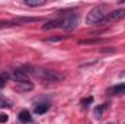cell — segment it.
<instances>
[{
    "instance_id": "cell-8",
    "label": "cell",
    "mask_w": 125,
    "mask_h": 124,
    "mask_svg": "<svg viewBox=\"0 0 125 124\" xmlns=\"http://www.w3.org/2000/svg\"><path fill=\"white\" fill-rule=\"evenodd\" d=\"M18 118H19V121H21V123H31V121H32L31 112H29L28 110H22V111L19 112Z\"/></svg>"
},
{
    "instance_id": "cell-10",
    "label": "cell",
    "mask_w": 125,
    "mask_h": 124,
    "mask_svg": "<svg viewBox=\"0 0 125 124\" xmlns=\"http://www.w3.org/2000/svg\"><path fill=\"white\" fill-rule=\"evenodd\" d=\"M16 89H18V91H21V92H28V91H32V89H33V85H32L31 82H23V83H18Z\"/></svg>"
},
{
    "instance_id": "cell-14",
    "label": "cell",
    "mask_w": 125,
    "mask_h": 124,
    "mask_svg": "<svg viewBox=\"0 0 125 124\" xmlns=\"http://www.w3.org/2000/svg\"><path fill=\"white\" fill-rule=\"evenodd\" d=\"M10 107H12V102L0 93V108H10Z\"/></svg>"
},
{
    "instance_id": "cell-1",
    "label": "cell",
    "mask_w": 125,
    "mask_h": 124,
    "mask_svg": "<svg viewBox=\"0 0 125 124\" xmlns=\"http://www.w3.org/2000/svg\"><path fill=\"white\" fill-rule=\"evenodd\" d=\"M57 21L58 28H62L64 31H71L79 24V13H76L74 10H64L60 18H57Z\"/></svg>"
},
{
    "instance_id": "cell-16",
    "label": "cell",
    "mask_w": 125,
    "mask_h": 124,
    "mask_svg": "<svg viewBox=\"0 0 125 124\" xmlns=\"http://www.w3.org/2000/svg\"><path fill=\"white\" fill-rule=\"evenodd\" d=\"M90 104H93V98L92 96H87V98H83L82 101H80V105L83 107V108H87Z\"/></svg>"
},
{
    "instance_id": "cell-4",
    "label": "cell",
    "mask_w": 125,
    "mask_h": 124,
    "mask_svg": "<svg viewBox=\"0 0 125 124\" xmlns=\"http://www.w3.org/2000/svg\"><path fill=\"white\" fill-rule=\"evenodd\" d=\"M124 18H125V9H115V10L109 12V13L105 16L102 25L112 24V22H118V21H121V19H124Z\"/></svg>"
},
{
    "instance_id": "cell-18",
    "label": "cell",
    "mask_w": 125,
    "mask_h": 124,
    "mask_svg": "<svg viewBox=\"0 0 125 124\" xmlns=\"http://www.w3.org/2000/svg\"><path fill=\"white\" fill-rule=\"evenodd\" d=\"M105 39H83L80 41V44H97V42H103Z\"/></svg>"
},
{
    "instance_id": "cell-12",
    "label": "cell",
    "mask_w": 125,
    "mask_h": 124,
    "mask_svg": "<svg viewBox=\"0 0 125 124\" xmlns=\"http://www.w3.org/2000/svg\"><path fill=\"white\" fill-rule=\"evenodd\" d=\"M9 79H10V74H9L7 72L0 73V89L6 86V83H7V80H9Z\"/></svg>"
},
{
    "instance_id": "cell-3",
    "label": "cell",
    "mask_w": 125,
    "mask_h": 124,
    "mask_svg": "<svg viewBox=\"0 0 125 124\" xmlns=\"http://www.w3.org/2000/svg\"><path fill=\"white\" fill-rule=\"evenodd\" d=\"M105 16H106V13H105V10H103V6H97V7L92 9V10L87 13V16H86V24H87V25H102Z\"/></svg>"
},
{
    "instance_id": "cell-13",
    "label": "cell",
    "mask_w": 125,
    "mask_h": 124,
    "mask_svg": "<svg viewBox=\"0 0 125 124\" xmlns=\"http://www.w3.org/2000/svg\"><path fill=\"white\" fill-rule=\"evenodd\" d=\"M23 3H25L26 6H29V7H38V6L45 4V0H35V1H32V0H25Z\"/></svg>"
},
{
    "instance_id": "cell-15",
    "label": "cell",
    "mask_w": 125,
    "mask_h": 124,
    "mask_svg": "<svg viewBox=\"0 0 125 124\" xmlns=\"http://www.w3.org/2000/svg\"><path fill=\"white\" fill-rule=\"evenodd\" d=\"M18 22H38V21H41V18H26V16H21V18H18L16 19Z\"/></svg>"
},
{
    "instance_id": "cell-20",
    "label": "cell",
    "mask_w": 125,
    "mask_h": 124,
    "mask_svg": "<svg viewBox=\"0 0 125 124\" xmlns=\"http://www.w3.org/2000/svg\"><path fill=\"white\" fill-rule=\"evenodd\" d=\"M60 39H64V37H55V38H48L47 41L50 42V41H60Z\"/></svg>"
},
{
    "instance_id": "cell-5",
    "label": "cell",
    "mask_w": 125,
    "mask_h": 124,
    "mask_svg": "<svg viewBox=\"0 0 125 124\" xmlns=\"http://www.w3.org/2000/svg\"><path fill=\"white\" fill-rule=\"evenodd\" d=\"M10 77H12L15 82H18V83L31 82V80L28 79V73L25 72V69H16V70H13V73L10 74Z\"/></svg>"
},
{
    "instance_id": "cell-11",
    "label": "cell",
    "mask_w": 125,
    "mask_h": 124,
    "mask_svg": "<svg viewBox=\"0 0 125 124\" xmlns=\"http://www.w3.org/2000/svg\"><path fill=\"white\" fill-rule=\"evenodd\" d=\"M54 28H58V21L57 19H52V21H48L42 25V29L44 31H50V29H54Z\"/></svg>"
},
{
    "instance_id": "cell-19",
    "label": "cell",
    "mask_w": 125,
    "mask_h": 124,
    "mask_svg": "<svg viewBox=\"0 0 125 124\" xmlns=\"http://www.w3.org/2000/svg\"><path fill=\"white\" fill-rule=\"evenodd\" d=\"M9 121V115L7 114H0V123H7Z\"/></svg>"
},
{
    "instance_id": "cell-7",
    "label": "cell",
    "mask_w": 125,
    "mask_h": 124,
    "mask_svg": "<svg viewBox=\"0 0 125 124\" xmlns=\"http://www.w3.org/2000/svg\"><path fill=\"white\" fill-rule=\"evenodd\" d=\"M108 93L111 95H125V83H118L108 89Z\"/></svg>"
},
{
    "instance_id": "cell-2",
    "label": "cell",
    "mask_w": 125,
    "mask_h": 124,
    "mask_svg": "<svg viewBox=\"0 0 125 124\" xmlns=\"http://www.w3.org/2000/svg\"><path fill=\"white\" fill-rule=\"evenodd\" d=\"M33 74H35L36 77H39L41 80H44V82H51V83L60 82V80L62 79L61 74H58L57 72H54V70H50V69H42V67H39V69H35Z\"/></svg>"
},
{
    "instance_id": "cell-21",
    "label": "cell",
    "mask_w": 125,
    "mask_h": 124,
    "mask_svg": "<svg viewBox=\"0 0 125 124\" xmlns=\"http://www.w3.org/2000/svg\"><path fill=\"white\" fill-rule=\"evenodd\" d=\"M108 124H112V123H108Z\"/></svg>"
},
{
    "instance_id": "cell-9",
    "label": "cell",
    "mask_w": 125,
    "mask_h": 124,
    "mask_svg": "<svg viewBox=\"0 0 125 124\" xmlns=\"http://www.w3.org/2000/svg\"><path fill=\"white\" fill-rule=\"evenodd\" d=\"M48 110H50V104H48V102H41V104H38V105L35 107L33 112H35V114H45Z\"/></svg>"
},
{
    "instance_id": "cell-6",
    "label": "cell",
    "mask_w": 125,
    "mask_h": 124,
    "mask_svg": "<svg viewBox=\"0 0 125 124\" xmlns=\"http://www.w3.org/2000/svg\"><path fill=\"white\" fill-rule=\"evenodd\" d=\"M109 105H111L109 102H103V104L97 105V107L94 108V118H96V120H100L102 115H103V112L109 110Z\"/></svg>"
},
{
    "instance_id": "cell-17",
    "label": "cell",
    "mask_w": 125,
    "mask_h": 124,
    "mask_svg": "<svg viewBox=\"0 0 125 124\" xmlns=\"http://www.w3.org/2000/svg\"><path fill=\"white\" fill-rule=\"evenodd\" d=\"M15 25H21L18 21H13V22H0V28H7V26H15Z\"/></svg>"
}]
</instances>
